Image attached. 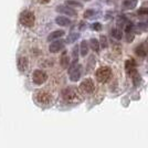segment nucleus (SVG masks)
<instances>
[{
    "mask_svg": "<svg viewBox=\"0 0 148 148\" xmlns=\"http://www.w3.org/2000/svg\"><path fill=\"white\" fill-rule=\"evenodd\" d=\"M54 94L48 88H41L34 93V101L39 105L48 107L54 103Z\"/></svg>",
    "mask_w": 148,
    "mask_h": 148,
    "instance_id": "obj_1",
    "label": "nucleus"
},
{
    "mask_svg": "<svg viewBox=\"0 0 148 148\" xmlns=\"http://www.w3.org/2000/svg\"><path fill=\"white\" fill-rule=\"evenodd\" d=\"M62 97L68 103H79L82 101V95L80 90H76V87H66L62 91Z\"/></svg>",
    "mask_w": 148,
    "mask_h": 148,
    "instance_id": "obj_2",
    "label": "nucleus"
},
{
    "mask_svg": "<svg viewBox=\"0 0 148 148\" xmlns=\"http://www.w3.org/2000/svg\"><path fill=\"white\" fill-rule=\"evenodd\" d=\"M19 21H20V23L23 27L32 28L34 25V22H36V16L30 10H25V11H22V12L20 13Z\"/></svg>",
    "mask_w": 148,
    "mask_h": 148,
    "instance_id": "obj_3",
    "label": "nucleus"
},
{
    "mask_svg": "<svg viewBox=\"0 0 148 148\" xmlns=\"http://www.w3.org/2000/svg\"><path fill=\"white\" fill-rule=\"evenodd\" d=\"M95 77L99 83H106L112 77V70L108 66H101L95 72Z\"/></svg>",
    "mask_w": 148,
    "mask_h": 148,
    "instance_id": "obj_4",
    "label": "nucleus"
},
{
    "mask_svg": "<svg viewBox=\"0 0 148 148\" xmlns=\"http://www.w3.org/2000/svg\"><path fill=\"white\" fill-rule=\"evenodd\" d=\"M79 90L84 94H92L95 91V83L92 79H85L81 82Z\"/></svg>",
    "mask_w": 148,
    "mask_h": 148,
    "instance_id": "obj_5",
    "label": "nucleus"
},
{
    "mask_svg": "<svg viewBox=\"0 0 148 148\" xmlns=\"http://www.w3.org/2000/svg\"><path fill=\"white\" fill-rule=\"evenodd\" d=\"M48 80V74L42 70H36L32 73V81L37 85H42Z\"/></svg>",
    "mask_w": 148,
    "mask_h": 148,
    "instance_id": "obj_6",
    "label": "nucleus"
},
{
    "mask_svg": "<svg viewBox=\"0 0 148 148\" xmlns=\"http://www.w3.org/2000/svg\"><path fill=\"white\" fill-rule=\"evenodd\" d=\"M81 76V66L74 62L70 69V79L72 81H77Z\"/></svg>",
    "mask_w": 148,
    "mask_h": 148,
    "instance_id": "obj_7",
    "label": "nucleus"
},
{
    "mask_svg": "<svg viewBox=\"0 0 148 148\" xmlns=\"http://www.w3.org/2000/svg\"><path fill=\"white\" fill-rule=\"evenodd\" d=\"M18 69L20 72H27L29 70V60L25 56H21L18 60Z\"/></svg>",
    "mask_w": 148,
    "mask_h": 148,
    "instance_id": "obj_8",
    "label": "nucleus"
},
{
    "mask_svg": "<svg viewBox=\"0 0 148 148\" xmlns=\"http://www.w3.org/2000/svg\"><path fill=\"white\" fill-rule=\"evenodd\" d=\"M63 47H64L63 42H61V41H56V42L50 44L49 50L51 53H56V52L61 51V50L63 49Z\"/></svg>",
    "mask_w": 148,
    "mask_h": 148,
    "instance_id": "obj_9",
    "label": "nucleus"
},
{
    "mask_svg": "<svg viewBox=\"0 0 148 148\" xmlns=\"http://www.w3.org/2000/svg\"><path fill=\"white\" fill-rule=\"evenodd\" d=\"M58 11H60L62 13H68L69 16H75L76 12L74 11L72 8H68V7H59Z\"/></svg>",
    "mask_w": 148,
    "mask_h": 148,
    "instance_id": "obj_10",
    "label": "nucleus"
},
{
    "mask_svg": "<svg viewBox=\"0 0 148 148\" xmlns=\"http://www.w3.org/2000/svg\"><path fill=\"white\" fill-rule=\"evenodd\" d=\"M62 36H64V31L63 30H56V31H53L51 34L49 36L48 38V40L49 41H52V40H54V39H58V38L62 37Z\"/></svg>",
    "mask_w": 148,
    "mask_h": 148,
    "instance_id": "obj_11",
    "label": "nucleus"
},
{
    "mask_svg": "<svg viewBox=\"0 0 148 148\" xmlns=\"http://www.w3.org/2000/svg\"><path fill=\"white\" fill-rule=\"evenodd\" d=\"M80 50H81V56H85L88 53V44H87L86 41H82Z\"/></svg>",
    "mask_w": 148,
    "mask_h": 148,
    "instance_id": "obj_12",
    "label": "nucleus"
},
{
    "mask_svg": "<svg viewBox=\"0 0 148 148\" xmlns=\"http://www.w3.org/2000/svg\"><path fill=\"white\" fill-rule=\"evenodd\" d=\"M56 23L59 25H62V27H65V25H70V20L65 17H58L56 18Z\"/></svg>",
    "mask_w": 148,
    "mask_h": 148,
    "instance_id": "obj_13",
    "label": "nucleus"
},
{
    "mask_svg": "<svg viewBox=\"0 0 148 148\" xmlns=\"http://www.w3.org/2000/svg\"><path fill=\"white\" fill-rule=\"evenodd\" d=\"M137 5V0H126L123 3V7L126 9H133Z\"/></svg>",
    "mask_w": 148,
    "mask_h": 148,
    "instance_id": "obj_14",
    "label": "nucleus"
},
{
    "mask_svg": "<svg viewBox=\"0 0 148 148\" xmlns=\"http://www.w3.org/2000/svg\"><path fill=\"white\" fill-rule=\"evenodd\" d=\"M69 64H70V59H69V56L64 53V54L61 56V65H62V68H68Z\"/></svg>",
    "mask_w": 148,
    "mask_h": 148,
    "instance_id": "obj_15",
    "label": "nucleus"
},
{
    "mask_svg": "<svg viewBox=\"0 0 148 148\" xmlns=\"http://www.w3.org/2000/svg\"><path fill=\"white\" fill-rule=\"evenodd\" d=\"M136 53H137V56H145L147 52H146L144 45H139V47L136 49Z\"/></svg>",
    "mask_w": 148,
    "mask_h": 148,
    "instance_id": "obj_16",
    "label": "nucleus"
},
{
    "mask_svg": "<svg viewBox=\"0 0 148 148\" xmlns=\"http://www.w3.org/2000/svg\"><path fill=\"white\" fill-rule=\"evenodd\" d=\"M90 44H91V48H92L94 51H97V50H99V42L96 40V39H91V40H90Z\"/></svg>",
    "mask_w": 148,
    "mask_h": 148,
    "instance_id": "obj_17",
    "label": "nucleus"
},
{
    "mask_svg": "<svg viewBox=\"0 0 148 148\" xmlns=\"http://www.w3.org/2000/svg\"><path fill=\"white\" fill-rule=\"evenodd\" d=\"M101 44H102V47H106L107 45V40H106V38L104 36H101Z\"/></svg>",
    "mask_w": 148,
    "mask_h": 148,
    "instance_id": "obj_18",
    "label": "nucleus"
},
{
    "mask_svg": "<svg viewBox=\"0 0 148 148\" xmlns=\"http://www.w3.org/2000/svg\"><path fill=\"white\" fill-rule=\"evenodd\" d=\"M113 34H114V37H116L117 39H121V36H122V33L119 32V31H117V30H114L113 31Z\"/></svg>",
    "mask_w": 148,
    "mask_h": 148,
    "instance_id": "obj_19",
    "label": "nucleus"
},
{
    "mask_svg": "<svg viewBox=\"0 0 148 148\" xmlns=\"http://www.w3.org/2000/svg\"><path fill=\"white\" fill-rule=\"evenodd\" d=\"M73 58L74 60L76 61V59H77V47H75L73 49Z\"/></svg>",
    "mask_w": 148,
    "mask_h": 148,
    "instance_id": "obj_20",
    "label": "nucleus"
},
{
    "mask_svg": "<svg viewBox=\"0 0 148 148\" xmlns=\"http://www.w3.org/2000/svg\"><path fill=\"white\" fill-rule=\"evenodd\" d=\"M138 13H139V14H145V13H148V9L147 8H143L142 10H139V11H138Z\"/></svg>",
    "mask_w": 148,
    "mask_h": 148,
    "instance_id": "obj_21",
    "label": "nucleus"
},
{
    "mask_svg": "<svg viewBox=\"0 0 148 148\" xmlns=\"http://www.w3.org/2000/svg\"><path fill=\"white\" fill-rule=\"evenodd\" d=\"M101 27H102V25H99V23H95V25H94V29H95V30H101V29H102Z\"/></svg>",
    "mask_w": 148,
    "mask_h": 148,
    "instance_id": "obj_22",
    "label": "nucleus"
},
{
    "mask_svg": "<svg viewBox=\"0 0 148 148\" xmlns=\"http://www.w3.org/2000/svg\"><path fill=\"white\" fill-rule=\"evenodd\" d=\"M39 2H41V3H48V2H50L51 0H38Z\"/></svg>",
    "mask_w": 148,
    "mask_h": 148,
    "instance_id": "obj_23",
    "label": "nucleus"
},
{
    "mask_svg": "<svg viewBox=\"0 0 148 148\" xmlns=\"http://www.w3.org/2000/svg\"><path fill=\"white\" fill-rule=\"evenodd\" d=\"M85 1H87V0H85Z\"/></svg>",
    "mask_w": 148,
    "mask_h": 148,
    "instance_id": "obj_24",
    "label": "nucleus"
}]
</instances>
